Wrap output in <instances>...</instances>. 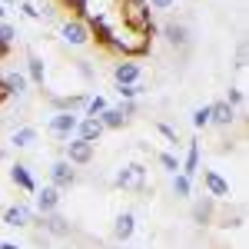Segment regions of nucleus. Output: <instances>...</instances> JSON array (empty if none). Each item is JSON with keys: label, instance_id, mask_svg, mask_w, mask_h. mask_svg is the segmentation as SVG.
Wrapping results in <instances>:
<instances>
[{"label": "nucleus", "instance_id": "obj_10", "mask_svg": "<svg viewBox=\"0 0 249 249\" xmlns=\"http://www.w3.org/2000/svg\"><path fill=\"white\" fill-rule=\"evenodd\" d=\"M160 37L166 40L173 50H186V47H190V30H186V23H179V20H166V23L160 27Z\"/></svg>", "mask_w": 249, "mask_h": 249}, {"label": "nucleus", "instance_id": "obj_21", "mask_svg": "<svg viewBox=\"0 0 249 249\" xmlns=\"http://www.w3.org/2000/svg\"><path fill=\"white\" fill-rule=\"evenodd\" d=\"M179 173L190 176V179L199 173V140H190V143H186V156L179 160Z\"/></svg>", "mask_w": 249, "mask_h": 249}, {"label": "nucleus", "instance_id": "obj_15", "mask_svg": "<svg viewBox=\"0 0 249 249\" xmlns=\"http://www.w3.org/2000/svg\"><path fill=\"white\" fill-rule=\"evenodd\" d=\"M10 183L17 186V190L23 193H37V179H34V173H30V166L27 163H10Z\"/></svg>", "mask_w": 249, "mask_h": 249}, {"label": "nucleus", "instance_id": "obj_33", "mask_svg": "<svg viewBox=\"0 0 249 249\" xmlns=\"http://www.w3.org/2000/svg\"><path fill=\"white\" fill-rule=\"evenodd\" d=\"M246 60H249V53H246V43H239V50H236V70H246Z\"/></svg>", "mask_w": 249, "mask_h": 249}, {"label": "nucleus", "instance_id": "obj_30", "mask_svg": "<svg viewBox=\"0 0 249 249\" xmlns=\"http://www.w3.org/2000/svg\"><path fill=\"white\" fill-rule=\"evenodd\" d=\"M140 93H146V83H143V80L133 83V87H116V96H120V100H136Z\"/></svg>", "mask_w": 249, "mask_h": 249}, {"label": "nucleus", "instance_id": "obj_9", "mask_svg": "<svg viewBox=\"0 0 249 249\" xmlns=\"http://www.w3.org/2000/svg\"><path fill=\"white\" fill-rule=\"evenodd\" d=\"M34 219H37V210L30 203H17V206H7L3 210V226H10V230H23Z\"/></svg>", "mask_w": 249, "mask_h": 249}, {"label": "nucleus", "instance_id": "obj_38", "mask_svg": "<svg viewBox=\"0 0 249 249\" xmlns=\"http://www.w3.org/2000/svg\"><path fill=\"white\" fill-rule=\"evenodd\" d=\"M0 20H7V7L3 3H0Z\"/></svg>", "mask_w": 249, "mask_h": 249}, {"label": "nucleus", "instance_id": "obj_25", "mask_svg": "<svg viewBox=\"0 0 249 249\" xmlns=\"http://www.w3.org/2000/svg\"><path fill=\"white\" fill-rule=\"evenodd\" d=\"M156 163H160L163 170L170 173V176H176V173H179V153H173V150H163V153H156Z\"/></svg>", "mask_w": 249, "mask_h": 249}, {"label": "nucleus", "instance_id": "obj_17", "mask_svg": "<svg viewBox=\"0 0 249 249\" xmlns=\"http://www.w3.org/2000/svg\"><path fill=\"white\" fill-rule=\"evenodd\" d=\"M203 186H206V193H210L213 199H226V196H232L230 179H223L216 170H206V173H203Z\"/></svg>", "mask_w": 249, "mask_h": 249}, {"label": "nucleus", "instance_id": "obj_39", "mask_svg": "<svg viewBox=\"0 0 249 249\" xmlns=\"http://www.w3.org/2000/svg\"><path fill=\"white\" fill-rule=\"evenodd\" d=\"M3 160H7V153H3V150H0V163H3Z\"/></svg>", "mask_w": 249, "mask_h": 249}, {"label": "nucleus", "instance_id": "obj_19", "mask_svg": "<svg viewBox=\"0 0 249 249\" xmlns=\"http://www.w3.org/2000/svg\"><path fill=\"white\" fill-rule=\"evenodd\" d=\"M213 219H216V199H213V196L196 199V203H193V223H196V226H210Z\"/></svg>", "mask_w": 249, "mask_h": 249}, {"label": "nucleus", "instance_id": "obj_29", "mask_svg": "<svg viewBox=\"0 0 249 249\" xmlns=\"http://www.w3.org/2000/svg\"><path fill=\"white\" fill-rule=\"evenodd\" d=\"M107 107H110V103H107V96L96 93V96H90V100H87V107H83V113H80V116H100Z\"/></svg>", "mask_w": 249, "mask_h": 249}, {"label": "nucleus", "instance_id": "obj_5", "mask_svg": "<svg viewBox=\"0 0 249 249\" xmlns=\"http://www.w3.org/2000/svg\"><path fill=\"white\" fill-rule=\"evenodd\" d=\"M30 226H37L40 232H47L50 239H70V236H73V226H70V219H67V216H60V213L37 216Z\"/></svg>", "mask_w": 249, "mask_h": 249}, {"label": "nucleus", "instance_id": "obj_14", "mask_svg": "<svg viewBox=\"0 0 249 249\" xmlns=\"http://www.w3.org/2000/svg\"><path fill=\"white\" fill-rule=\"evenodd\" d=\"M73 183H77V170H73L67 160H57V163L50 166V186H57V190L63 193V190H70Z\"/></svg>", "mask_w": 249, "mask_h": 249}, {"label": "nucleus", "instance_id": "obj_23", "mask_svg": "<svg viewBox=\"0 0 249 249\" xmlns=\"http://www.w3.org/2000/svg\"><path fill=\"white\" fill-rule=\"evenodd\" d=\"M96 120L103 123V130H123V126H126V116L120 113L116 107H107V110L96 116Z\"/></svg>", "mask_w": 249, "mask_h": 249}, {"label": "nucleus", "instance_id": "obj_31", "mask_svg": "<svg viewBox=\"0 0 249 249\" xmlns=\"http://www.w3.org/2000/svg\"><path fill=\"white\" fill-rule=\"evenodd\" d=\"M20 14H23L27 20H43L40 7H37V3H30V0H20Z\"/></svg>", "mask_w": 249, "mask_h": 249}, {"label": "nucleus", "instance_id": "obj_37", "mask_svg": "<svg viewBox=\"0 0 249 249\" xmlns=\"http://www.w3.org/2000/svg\"><path fill=\"white\" fill-rule=\"evenodd\" d=\"M0 3H3V7L10 10V7H14V3H20V0H0Z\"/></svg>", "mask_w": 249, "mask_h": 249}, {"label": "nucleus", "instance_id": "obj_28", "mask_svg": "<svg viewBox=\"0 0 249 249\" xmlns=\"http://www.w3.org/2000/svg\"><path fill=\"white\" fill-rule=\"evenodd\" d=\"M190 123H193V130H206V126H210V103L196 107L190 113Z\"/></svg>", "mask_w": 249, "mask_h": 249}, {"label": "nucleus", "instance_id": "obj_8", "mask_svg": "<svg viewBox=\"0 0 249 249\" xmlns=\"http://www.w3.org/2000/svg\"><path fill=\"white\" fill-rule=\"evenodd\" d=\"M93 153H96L93 143H87V140H77V136L63 143V160H67L70 166H87V163H93Z\"/></svg>", "mask_w": 249, "mask_h": 249}, {"label": "nucleus", "instance_id": "obj_13", "mask_svg": "<svg viewBox=\"0 0 249 249\" xmlns=\"http://www.w3.org/2000/svg\"><path fill=\"white\" fill-rule=\"evenodd\" d=\"M232 123H236V107H230L226 100L210 103V126H216V130H230Z\"/></svg>", "mask_w": 249, "mask_h": 249}, {"label": "nucleus", "instance_id": "obj_22", "mask_svg": "<svg viewBox=\"0 0 249 249\" xmlns=\"http://www.w3.org/2000/svg\"><path fill=\"white\" fill-rule=\"evenodd\" d=\"M23 73H27V80H30V83L43 87V80H47V63H43V57H40V53H30V57H27V70H23Z\"/></svg>", "mask_w": 249, "mask_h": 249}, {"label": "nucleus", "instance_id": "obj_12", "mask_svg": "<svg viewBox=\"0 0 249 249\" xmlns=\"http://www.w3.org/2000/svg\"><path fill=\"white\" fill-rule=\"evenodd\" d=\"M0 83H3L7 96H17V100L27 96V90H30V80L23 70H0Z\"/></svg>", "mask_w": 249, "mask_h": 249}, {"label": "nucleus", "instance_id": "obj_27", "mask_svg": "<svg viewBox=\"0 0 249 249\" xmlns=\"http://www.w3.org/2000/svg\"><path fill=\"white\" fill-rule=\"evenodd\" d=\"M17 27H14V23H10V20H0V47H3V50H10V47H14V43H17Z\"/></svg>", "mask_w": 249, "mask_h": 249}, {"label": "nucleus", "instance_id": "obj_3", "mask_svg": "<svg viewBox=\"0 0 249 249\" xmlns=\"http://www.w3.org/2000/svg\"><path fill=\"white\" fill-rule=\"evenodd\" d=\"M57 34H60V40H63L67 47L80 50V47H87V43L93 40V27H90L87 20H80V17H63L60 27H57Z\"/></svg>", "mask_w": 249, "mask_h": 249}, {"label": "nucleus", "instance_id": "obj_4", "mask_svg": "<svg viewBox=\"0 0 249 249\" xmlns=\"http://www.w3.org/2000/svg\"><path fill=\"white\" fill-rule=\"evenodd\" d=\"M113 186L116 190H130V193H143L146 190V166L143 163H123V166H116Z\"/></svg>", "mask_w": 249, "mask_h": 249}, {"label": "nucleus", "instance_id": "obj_35", "mask_svg": "<svg viewBox=\"0 0 249 249\" xmlns=\"http://www.w3.org/2000/svg\"><path fill=\"white\" fill-rule=\"evenodd\" d=\"M0 249H23V246H20V243H10V239H3V243H0Z\"/></svg>", "mask_w": 249, "mask_h": 249}, {"label": "nucleus", "instance_id": "obj_16", "mask_svg": "<svg viewBox=\"0 0 249 249\" xmlns=\"http://www.w3.org/2000/svg\"><path fill=\"white\" fill-rule=\"evenodd\" d=\"M133 232H136V213L133 210L120 213V216L113 219V239H116V243H130Z\"/></svg>", "mask_w": 249, "mask_h": 249}, {"label": "nucleus", "instance_id": "obj_11", "mask_svg": "<svg viewBox=\"0 0 249 249\" xmlns=\"http://www.w3.org/2000/svg\"><path fill=\"white\" fill-rule=\"evenodd\" d=\"M60 206V190L57 186H37V193H34V210H37V216H47V213H57Z\"/></svg>", "mask_w": 249, "mask_h": 249}, {"label": "nucleus", "instance_id": "obj_24", "mask_svg": "<svg viewBox=\"0 0 249 249\" xmlns=\"http://www.w3.org/2000/svg\"><path fill=\"white\" fill-rule=\"evenodd\" d=\"M173 196H176V199H190L193 196V179L190 176H183V173L173 176Z\"/></svg>", "mask_w": 249, "mask_h": 249}, {"label": "nucleus", "instance_id": "obj_18", "mask_svg": "<svg viewBox=\"0 0 249 249\" xmlns=\"http://www.w3.org/2000/svg\"><path fill=\"white\" fill-rule=\"evenodd\" d=\"M107 133L103 130V123L96 120V116H80V123H77V140H87V143H100V136Z\"/></svg>", "mask_w": 249, "mask_h": 249}, {"label": "nucleus", "instance_id": "obj_32", "mask_svg": "<svg viewBox=\"0 0 249 249\" xmlns=\"http://www.w3.org/2000/svg\"><path fill=\"white\" fill-rule=\"evenodd\" d=\"M226 103H230V107H243V103H246L243 87H230V90H226Z\"/></svg>", "mask_w": 249, "mask_h": 249}, {"label": "nucleus", "instance_id": "obj_36", "mask_svg": "<svg viewBox=\"0 0 249 249\" xmlns=\"http://www.w3.org/2000/svg\"><path fill=\"white\" fill-rule=\"evenodd\" d=\"M10 96H7V90H3V83H0V103H7Z\"/></svg>", "mask_w": 249, "mask_h": 249}, {"label": "nucleus", "instance_id": "obj_2", "mask_svg": "<svg viewBox=\"0 0 249 249\" xmlns=\"http://www.w3.org/2000/svg\"><path fill=\"white\" fill-rule=\"evenodd\" d=\"M150 14L153 10L146 7V0H116V17L136 30H143V34H156V23Z\"/></svg>", "mask_w": 249, "mask_h": 249}, {"label": "nucleus", "instance_id": "obj_26", "mask_svg": "<svg viewBox=\"0 0 249 249\" xmlns=\"http://www.w3.org/2000/svg\"><path fill=\"white\" fill-rule=\"evenodd\" d=\"M156 133H160L163 140H166V143H170V150H173V153H179V146H183V143H179V133L173 130L170 123H163V120H160V123H156Z\"/></svg>", "mask_w": 249, "mask_h": 249}, {"label": "nucleus", "instance_id": "obj_34", "mask_svg": "<svg viewBox=\"0 0 249 249\" xmlns=\"http://www.w3.org/2000/svg\"><path fill=\"white\" fill-rule=\"evenodd\" d=\"M173 3H176V0H146V7H150V10H170Z\"/></svg>", "mask_w": 249, "mask_h": 249}, {"label": "nucleus", "instance_id": "obj_7", "mask_svg": "<svg viewBox=\"0 0 249 249\" xmlns=\"http://www.w3.org/2000/svg\"><path fill=\"white\" fill-rule=\"evenodd\" d=\"M143 80V63L133 57H120V63H113V83L116 87H133Z\"/></svg>", "mask_w": 249, "mask_h": 249}, {"label": "nucleus", "instance_id": "obj_20", "mask_svg": "<svg viewBox=\"0 0 249 249\" xmlns=\"http://www.w3.org/2000/svg\"><path fill=\"white\" fill-rule=\"evenodd\" d=\"M37 140H40L37 126H17V130L10 133V146H14V150H30V146H37Z\"/></svg>", "mask_w": 249, "mask_h": 249}, {"label": "nucleus", "instance_id": "obj_40", "mask_svg": "<svg viewBox=\"0 0 249 249\" xmlns=\"http://www.w3.org/2000/svg\"><path fill=\"white\" fill-rule=\"evenodd\" d=\"M113 249H120V246H113Z\"/></svg>", "mask_w": 249, "mask_h": 249}, {"label": "nucleus", "instance_id": "obj_6", "mask_svg": "<svg viewBox=\"0 0 249 249\" xmlns=\"http://www.w3.org/2000/svg\"><path fill=\"white\" fill-rule=\"evenodd\" d=\"M77 123H80V116L77 113H67V110H60V113H50V120H47V130L57 136V140H73L77 136Z\"/></svg>", "mask_w": 249, "mask_h": 249}, {"label": "nucleus", "instance_id": "obj_1", "mask_svg": "<svg viewBox=\"0 0 249 249\" xmlns=\"http://www.w3.org/2000/svg\"><path fill=\"white\" fill-rule=\"evenodd\" d=\"M93 34H96V40H103V47H110L120 57L140 60L150 50V34H143V30H136L130 23H123V20L116 17V7L93 27Z\"/></svg>", "mask_w": 249, "mask_h": 249}]
</instances>
